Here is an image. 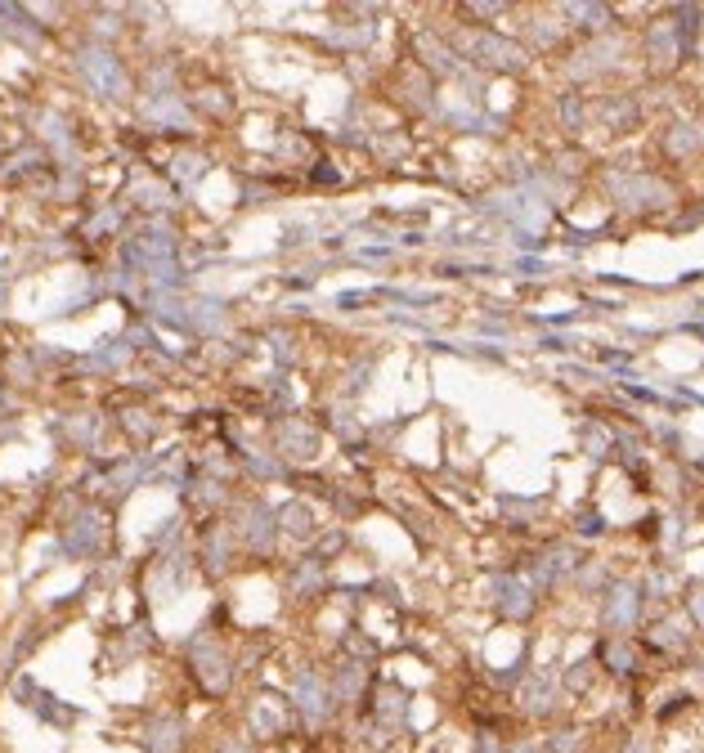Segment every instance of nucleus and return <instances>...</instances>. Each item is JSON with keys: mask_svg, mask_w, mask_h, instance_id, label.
<instances>
[{"mask_svg": "<svg viewBox=\"0 0 704 753\" xmlns=\"http://www.w3.org/2000/svg\"><path fill=\"white\" fill-rule=\"evenodd\" d=\"M225 753H247V749H238V745H230V749H225Z\"/></svg>", "mask_w": 704, "mask_h": 753, "instance_id": "obj_19", "label": "nucleus"}, {"mask_svg": "<svg viewBox=\"0 0 704 753\" xmlns=\"http://www.w3.org/2000/svg\"><path fill=\"white\" fill-rule=\"evenodd\" d=\"M368 713L382 731H399L404 718H408V690H399L395 681H382L373 695H368Z\"/></svg>", "mask_w": 704, "mask_h": 753, "instance_id": "obj_5", "label": "nucleus"}, {"mask_svg": "<svg viewBox=\"0 0 704 753\" xmlns=\"http://www.w3.org/2000/svg\"><path fill=\"white\" fill-rule=\"evenodd\" d=\"M521 704H525L530 718H548L552 709H556V678H548V673H530V678H525Z\"/></svg>", "mask_w": 704, "mask_h": 753, "instance_id": "obj_11", "label": "nucleus"}, {"mask_svg": "<svg viewBox=\"0 0 704 753\" xmlns=\"http://www.w3.org/2000/svg\"><path fill=\"white\" fill-rule=\"evenodd\" d=\"M292 722H297V713L279 695H260L256 709H251V736L256 740H283L292 731Z\"/></svg>", "mask_w": 704, "mask_h": 753, "instance_id": "obj_2", "label": "nucleus"}, {"mask_svg": "<svg viewBox=\"0 0 704 753\" xmlns=\"http://www.w3.org/2000/svg\"><path fill=\"white\" fill-rule=\"evenodd\" d=\"M534 583L530 579H521V574H512V579H503L498 583V610L507 614V619H530L534 614Z\"/></svg>", "mask_w": 704, "mask_h": 753, "instance_id": "obj_8", "label": "nucleus"}, {"mask_svg": "<svg viewBox=\"0 0 704 753\" xmlns=\"http://www.w3.org/2000/svg\"><path fill=\"white\" fill-rule=\"evenodd\" d=\"M149 753H180L184 745V722L180 718H157L153 727H149Z\"/></svg>", "mask_w": 704, "mask_h": 753, "instance_id": "obj_13", "label": "nucleus"}, {"mask_svg": "<svg viewBox=\"0 0 704 753\" xmlns=\"http://www.w3.org/2000/svg\"><path fill=\"white\" fill-rule=\"evenodd\" d=\"M687 605H691V614H696V623H704V588H700V592H691V601H687Z\"/></svg>", "mask_w": 704, "mask_h": 753, "instance_id": "obj_17", "label": "nucleus"}, {"mask_svg": "<svg viewBox=\"0 0 704 753\" xmlns=\"http://www.w3.org/2000/svg\"><path fill=\"white\" fill-rule=\"evenodd\" d=\"M471 54H480V64H489V68H521L525 64V54L512 41H498V36H475Z\"/></svg>", "mask_w": 704, "mask_h": 753, "instance_id": "obj_12", "label": "nucleus"}, {"mask_svg": "<svg viewBox=\"0 0 704 753\" xmlns=\"http://www.w3.org/2000/svg\"><path fill=\"white\" fill-rule=\"evenodd\" d=\"M620 753H650V749H646V740H628Z\"/></svg>", "mask_w": 704, "mask_h": 753, "instance_id": "obj_18", "label": "nucleus"}, {"mask_svg": "<svg viewBox=\"0 0 704 753\" xmlns=\"http://www.w3.org/2000/svg\"><path fill=\"white\" fill-rule=\"evenodd\" d=\"M700 27H704V23H700Z\"/></svg>", "mask_w": 704, "mask_h": 753, "instance_id": "obj_20", "label": "nucleus"}, {"mask_svg": "<svg viewBox=\"0 0 704 753\" xmlns=\"http://www.w3.org/2000/svg\"><path fill=\"white\" fill-rule=\"evenodd\" d=\"M283 521H288L283 529H292V533H310V512H306V507H288Z\"/></svg>", "mask_w": 704, "mask_h": 753, "instance_id": "obj_16", "label": "nucleus"}, {"mask_svg": "<svg viewBox=\"0 0 704 753\" xmlns=\"http://www.w3.org/2000/svg\"><path fill=\"white\" fill-rule=\"evenodd\" d=\"M655 650H664V655H682L687 646H691V623L682 619V614H669V619H660L655 628H650V637H646Z\"/></svg>", "mask_w": 704, "mask_h": 753, "instance_id": "obj_9", "label": "nucleus"}, {"mask_svg": "<svg viewBox=\"0 0 704 753\" xmlns=\"http://www.w3.org/2000/svg\"><path fill=\"white\" fill-rule=\"evenodd\" d=\"M637 614H641V597H637V588L632 583H620V588H611V597H606V632L611 637H628L632 628H637Z\"/></svg>", "mask_w": 704, "mask_h": 753, "instance_id": "obj_4", "label": "nucleus"}, {"mask_svg": "<svg viewBox=\"0 0 704 753\" xmlns=\"http://www.w3.org/2000/svg\"><path fill=\"white\" fill-rule=\"evenodd\" d=\"M292 713L310 731H323L337 718V695H332L328 673H318V669H297L292 673Z\"/></svg>", "mask_w": 704, "mask_h": 753, "instance_id": "obj_1", "label": "nucleus"}, {"mask_svg": "<svg viewBox=\"0 0 704 753\" xmlns=\"http://www.w3.org/2000/svg\"><path fill=\"white\" fill-rule=\"evenodd\" d=\"M601 664H606V673H615V678H632V673L641 669V655H637V646H632L628 637H606V641H601Z\"/></svg>", "mask_w": 704, "mask_h": 753, "instance_id": "obj_10", "label": "nucleus"}, {"mask_svg": "<svg viewBox=\"0 0 704 753\" xmlns=\"http://www.w3.org/2000/svg\"><path fill=\"white\" fill-rule=\"evenodd\" d=\"M565 14H570V18H588V23H583L588 32L606 27V18H611V9H601V5H565Z\"/></svg>", "mask_w": 704, "mask_h": 753, "instance_id": "obj_14", "label": "nucleus"}, {"mask_svg": "<svg viewBox=\"0 0 704 753\" xmlns=\"http://www.w3.org/2000/svg\"><path fill=\"white\" fill-rule=\"evenodd\" d=\"M615 193L628 207H664L669 202V189L650 175H615Z\"/></svg>", "mask_w": 704, "mask_h": 753, "instance_id": "obj_7", "label": "nucleus"}, {"mask_svg": "<svg viewBox=\"0 0 704 753\" xmlns=\"http://www.w3.org/2000/svg\"><path fill=\"white\" fill-rule=\"evenodd\" d=\"M507 749H512V745H507L498 731H489V727L475 731V753H507Z\"/></svg>", "mask_w": 704, "mask_h": 753, "instance_id": "obj_15", "label": "nucleus"}, {"mask_svg": "<svg viewBox=\"0 0 704 753\" xmlns=\"http://www.w3.org/2000/svg\"><path fill=\"white\" fill-rule=\"evenodd\" d=\"M332 695H337V704H350V709H359L364 699H368V664L364 660H346L341 669H332Z\"/></svg>", "mask_w": 704, "mask_h": 753, "instance_id": "obj_6", "label": "nucleus"}, {"mask_svg": "<svg viewBox=\"0 0 704 753\" xmlns=\"http://www.w3.org/2000/svg\"><path fill=\"white\" fill-rule=\"evenodd\" d=\"M193 664H198V678L202 686L211 690V695H225L230 686H234V669H230V655L211 641V637H202L198 646H193Z\"/></svg>", "mask_w": 704, "mask_h": 753, "instance_id": "obj_3", "label": "nucleus"}]
</instances>
